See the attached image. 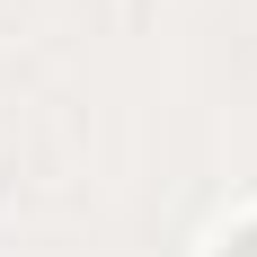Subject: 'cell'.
<instances>
[{"label": "cell", "instance_id": "1", "mask_svg": "<svg viewBox=\"0 0 257 257\" xmlns=\"http://www.w3.org/2000/svg\"><path fill=\"white\" fill-rule=\"evenodd\" d=\"M231 257H257V231H239V239H231Z\"/></svg>", "mask_w": 257, "mask_h": 257}]
</instances>
